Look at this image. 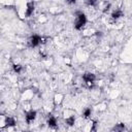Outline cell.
<instances>
[{"label":"cell","instance_id":"6da1fadb","mask_svg":"<svg viewBox=\"0 0 132 132\" xmlns=\"http://www.w3.org/2000/svg\"><path fill=\"white\" fill-rule=\"evenodd\" d=\"M88 20H87V15L85 12L82 11H77L75 12V16H74V28L76 30H82L85 28V26L87 25Z\"/></svg>","mask_w":132,"mask_h":132},{"label":"cell","instance_id":"7a4b0ae2","mask_svg":"<svg viewBox=\"0 0 132 132\" xmlns=\"http://www.w3.org/2000/svg\"><path fill=\"white\" fill-rule=\"evenodd\" d=\"M64 98H65V96H64V94H63V93H61V92H58V93H56V94L53 96V99H52L54 106H55V107H57V106H60V105L63 103V101H64Z\"/></svg>","mask_w":132,"mask_h":132}]
</instances>
